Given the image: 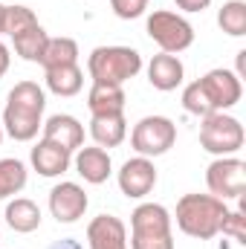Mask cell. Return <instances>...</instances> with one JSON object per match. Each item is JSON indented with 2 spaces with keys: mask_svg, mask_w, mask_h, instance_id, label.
<instances>
[{
  "mask_svg": "<svg viewBox=\"0 0 246 249\" xmlns=\"http://www.w3.org/2000/svg\"><path fill=\"white\" fill-rule=\"evenodd\" d=\"M244 96V84L232 70H209L203 78L191 81L183 90V107L191 116H209L223 113L235 107Z\"/></svg>",
  "mask_w": 246,
  "mask_h": 249,
  "instance_id": "obj_1",
  "label": "cell"
},
{
  "mask_svg": "<svg viewBox=\"0 0 246 249\" xmlns=\"http://www.w3.org/2000/svg\"><path fill=\"white\" fill-rule=\"evenodd\" d=\"M44 107H47V93L38 81H18L9 90L6 110H3V130L15 142H29L38 136L44 124Z\"/></svg>",
  "mask_w": 246,
  "mask_h": 249,
  "instance_id": "obj_2",
  "label": "cell"
},
{
  "mask_svg": "<svg viewBox=\"0 0 246 249\" xmlns=\"http://www.w3.org/2000/svg\"><path fill=\"white\" fill-rule=\"evenodd\" d=\"M229 206L226 200L214 197V194H183L177 200V226L180 232L197 241H211L214 235H220V223L226 217Z\"/></svg>",
  "mask_w": 246,
  "mask_h": 249,
  "instance_id": "obj_3",
  "label": "cell"
},
{
  "mask_svg": "<svg viewBox=\"0 0 246 249\" xmlns=\"http://www.w3.org/2000/svg\"><path fill=\"white\" fill-rule=\"evenodd\" d=\"M130 249H174L171 212L159 203H139L130 214Z\"/></svg>",
  "mask_w": 246,
  "mask_h": 249,
  "instance_id": "obj_4",
  "label": "cell"
},
{
  "mask_svg": "<svg viewBox=\"0 0 246 249\" xmlns=\"http://www.w3.org/2000/svg\"><path fill=\"white\" fill-rule=\"evenodd\" d=\"M142 55L130 47H96L87 58V72L99 84H119L139 75Z\"/></svg>",
  "mask_w": 246,
  "mask_h": 249,
  "instance_id": "obj_5",
  "label": "cell"
},
{
  "mask_svg": "<svg viewBox=\"0 0 246 249\" xmlns=\"http://www.w3.org/2000/svg\"><path fill=\"white\" fill-rule=\"evenodd\" d=\"M244 124L229 113H209L200 122V145L214 157H235L244 148Z\"/></svg>",
  "mask_w": 246,
  "mask_h": 249,
  "instance_id": "obj_6",
  "label": "cell"
},
{
  "mask_svg": "<svg viewBox=\"0 0 246 249\" xmlns=\"http://www.w3.org/2000/svg\"><path fill=\"white\" fill-rule=\"evenodd\" d=\"M148 35L168 55H177L194 44V26L183 15L168 12V9H157L154 15H148Z\"/></svg>",
  "mask_w": 246,
  "mask_h": 249,
  "instance_id": "obj_7",
  "label": "cell"
},
{
  "mask_svg": "<svg viewBox=\"0 0 246 249\" xmlns=\"http://www.w3.org/2000/svg\"><path fill=\"white\" fill-rule=\"evenodd\" d=\"M177 142V124L168 116H145L133 124L130 145L139 157H162L174 148Z\"/></svg>",
  "mask_w": 246,
  "mask_h": 249,
  "instance_id": "obj_8",
  "label": "cell"
},
{
  "mask_svg": "<svg viewBox=\"0 0 246 249\" xmlns=\"http://www.w3.org/2000/svg\"><path fill=\"white\" fill-rule=\"evenodd\" d=\"M206 186L220 200H238L246 194V162L238 157H217L206 168Z\"/></svg>",
  "mask_w": 246,
  "mask_h": 249,
  "instance_id": "obj_9",
  "label": "cell"
},
{
  "mask_svg": "<svg viewBox=\"0 0 246 249\" xmlns=\"http://www.w3.org/2000/svg\"><path fill=\"white\" fill-rule=\"evenodd\" d=\"M157 186V168L148 157H133L119 168V188L127 200H142Z\"/></svg>",
  "mask_w": 246,
  "mask_h": 249,
  "instance_id": "obj_10",
  "label": "cell"
},
{
  "mask_svg": "<svg viewBox=\"0 0 246 249\" xmlns=\"http://www.w3.org/2000/svg\"><path fill=\"white\" fill-rule=\"evenodd\" d=\"M90 200L78 183H58L50 191V212L58 223H75L84 217Z\"/></svg>",
  "mask_w": 246,
  "mask_h": 249,
  "instance_id": "obj_11",
  "label": "cell"
},
{
  "mask_svg": "<svg viewBox=\"0 0 246 249\" xmlns=\"http://www.w3.org/2000/svg\"><path fill=\"white\" fill-rule=\"evenodd\" d=\"M87 247L90 249H130L127 247V226L113 214H99L87 226Z\"/></svg>",
  "mask_w": 246,
  "mask_h": 249,
  "instance_id": "obj_12",
  "label": "cell"
},
{
  "mask_svg": "<svg viewBox=\"0 0 246 249\" xmlns=\"http://www.w3.org/2000/svg\"><path fill=\"white\" fill-rule=\"evenodd\" d=\"M75 171L84 183L90 186H102L107 183V177L113 174V162H110V154L99 145L93 148H78L75 154Z\"/></svg>",
  "mask_w": 246,
  "mask_h": 249,
  "instance_id": "obj_13",
  "label": "cell"
},
{
  "mask_svg": "<svg viewBox=\"0 0 246 249\" xmlns=\"http://www.w3.org/2000/svg\"><path fill=\"white\" fill-rule=\"evenodd\" d=\"M41 127H44V139L61 145L64 151H70V154L84 145V124L78 122L75 116H70V113H55Z\"/></svg>",
  "mask_w": 246,
  "mask_h": 249,
  "instance_id": "obj_14",
  "label": "cell"
},
{
  "mask_svg": "<svg viewBox=\"0 0 246 249\" xmlns=\"http://www.w3.org/2000/svg\"><path fill=\"white\" fill-rule=\"evenodd\" d=\"M185 78V67L177 55H168V53H159L154 55L148 64V81L154 90H162V93H171L183 84Z\"/></svg>",
  "mask_w": 246,
  "mask_h": 249,
  "instance_id": "obj_15",
  "label": "cell"
},
{
  "mask_svg": "<svg viewBox=\"0 0 246 249\" xmlns=\"http://www.w3.org/2000/svg\"><path fill=\"white\" fill-rule=\"evenodd\" d=\"M29 160H32V168L41 177H61V174H67V168H70V151H64L61 145H55L50 139H41L32 148Z\"/></svg>",
  "mask_w": 246,
  "mask_h": 249,
  "instance_id": "obj_16",
  "label": "cell"
},
{
  "mask_svg": "<svg viewBox=\"0 0 246 249\" xmlns=\"http://www.w3.org/2000/svg\"><path fill=\"white\" fill-rule=\"evenodd\" d=\"M124 90L119 84H99L93 81L87 93V107L93 116H107V113H122L124 110Z\"/></svg>",
  "mask_w": 246,
  "mask_h": 249,
  "instance_id": "obj_17",
  "label": "cell"
},
{
  "mask_svg": "<svg viewBox=\"0 0 246 249\" xmlns=\"http://www.w3.org/2000/svg\"><path fill=\"white\" fill-rule=\"evenodd\" d=\"M90 136L96 139L99 148H116L127 136V122L124 113H107V116H93L90 122Z\"/></svg>",
  "mask_w": 246,
  "mask_h": 249,
  "instance_id": "obj_18",
  "label": "cell"
},
{
  "mask_svg": "<svg viewBox=\"0 0 246 249\" xmlns=\"http://www.w3.org/2000/svg\"><path fill=\"white\" fill-rule=\"evenodd\" d=\"M6 223H9V229H15V232H20V235H29V232H35L38 226H41V209H38V203H32L29 197H15L9 206H6Z\"/></svg>",
  "mask_w": 246,
  "mask_h": 249,
  "instance_id": "obj_19",
  "label": "cell"
},
{
  "mask_svg": "<svg viewBox=\"0 0 246 249\" xmlns=\"http://www.w3.org/2000/svg\"><path fill=\"white\" fill-rule=\"evenodd\" d=\"M47 72V90L61 96V99H70L75 93H81L84 87V72L78 64H67V67H53V70H44Z\"/></svg>",
  "mask_w": 246,
  "mask_h": 249,
  "instance_id": "obj_20",
  "label": "cell"
},
{
  "mask_svg": "<svg viewBox=\"0 0 246 249\" xmlns=\"http://www.w3.org/2000/svg\"><path fill=\"white\" fill-rule=\"evenodd\" d=\"M12 44H15V53H18L23 61L41 64V55H44V50H47V44H50V35L44 32L41 23H35V26L18 32V35L12 38Z\"/></svg>",
  "mask_w": 246,
  "mask_h": 249,
  "instance_id": "obj_21",
  "label": "cell"
},
{
  "mask_svg": "<svg viewBox=\"0 0 246 249\" xmlns=\"http://www.w3.org/2000/svg\"><path fill=\"white\" fill-rule=\"evenodd\" d=\"M67 64H78V44L72 38H50L44 55H41V67L53 70V67H67Z\"/></svg>",
  "mask_w": 246,
  "mask_h": 249,
  "instance_id": "obj_22",
  "label": "cell"
},
{
  "mask_svg": "<svg viewBox=\"0 0 246 249\" xmlns=\"http://www.w3.org/2000/svg\"><path fill=\"white\" fill-rule=\"evenodd\" d=\"M26 186V165L20 160H0V200L20 194Z\"/></svg>",
  "mask_w": 246,
  "mask_h": 249,
  "instance_id": "obj_23",
  "label": "cell"
},
{
  "mask_svg": "<svg viewBox=\"0 0 246 249\" xmlns=\"http://www.w3.org/2000/svg\"><path fill=\"white\" fill-rule=\"evenodd\" d=\"M217 23L226 35L232 38H244L246 35V3L244 0H229L220 6L217 12Z\"/></svg>",
  "mask_w": 246,
  "mask_h": 249,
  "instance_id": "obj_24",
  "label": "cell"
},
{
  "mask_svg": "<svg viewBox=\"0 0 246 249\" xmlns=\"http://www.w3.org/2000/svg\"><path fill=\"white\" fill-rule=\"evenodd\" d=\"M35 23H38V18H35V12L29 6H6V26H3V32L9 38H15L18 32L29 29Z\"/></svg>",
  "mask_w": 246,
  "mask_h": 249,
  "instance_id": "obj_25",
  "label": "cell"
},
{
  "mask_svg": "<svg viewBox=\"0 0 246 249\" xmlns=\"http://www.w3.org/2000/svg\"><path fill=\"white\" fill-rule=\"evenodd\" d=\"M220 232L223 235H229L235 244H246V212H226V217H223V223H220Z\"/></svg>",
  "mask_w": 246,
  "mask_h": 249,
  "instance_id": "obj_26",
  "label": "cell"
},
{
  "mask_svg": "<svg viewBox=\"0 0 246 249\" xmlns=\"http://www.w3.org/2000/svg\"><path fill=\"white\" fill-rule=\"evenodd\" d=\"M110 9L116 18L122 20H133V18H142L145 9H148V0H110Z\"/></svg>",
  "mask_w": 246,
  "mask_h": 249,
  "instance_id": "obj_27",
  "label": "cell"
},
{
  "mask_svg": "<svg viewBox=\"0 0 246 249\" xmlns=\"http://www.w3.org/2000/svg\"><path fill=\"white\" fill-rule=\"evenodd\" d=\"M174 3H177V9H183V12H203V9L211 6V0H174Z\"/></svg>",
  "mask_w": 246,
  "mask_h": 249,
  "instance_id": "obj_28",
  "label": "cell"
},
{
  "mask_svg": "<svg viewBox=\"0 0 246 249\" xmlns=\"http://www.w3.org/2000/svg\"><path fill=\"white\" fill-rule=\"evenodd\" d=\"M9 64H12V55H9V47L0 41V78L9 72Z\"/></svg>",
  "mask_w": 246,
  "mask_h": 249,
  "instance_id": "obj_29",
  "label": "cell"
},
{
  "mask_svg": "<svg viewBox=\"0 0 246 249\" xmlns=\"http://www.w3.org/2000/svg\"><path fill=\"white\" fill-rule=\"evenodd\" d=\"M47 249H84L75 238H61V241H55V244H50Z\"/></svg>",
  "mask_w": 246,
  "mask_h": 249,
  "instance_id": "obj_30",
  "label": "cell"
},
{
  "mask_svg": "<svg viewBox=\"0 0 246 249\" xmlns=\"http://www.w3.org/2000/svg\"><path fill=\"white\" fill-rule=\"evenodd\" d=\"M3 26H6V6L0 3V35H3Z\"/></svg>",
  "mask_w": 246,
  "mask_h": 249,
  "instance_id": "obj_31",
  "label": "cell"
},
{
  "mask_svg": "<svg viewBox=\"0 0 246 249\" xmlns=\"http://www.w3.org/2000/svg\"><path fill=\"white\" fill-rule=\"evenodd\" d=\"M0 142H3V122H0Z\"/></svg>",
  "mask_w": 246,
  "mask_h": 249,
  "instance_id": "obj_32",
  "label": "cell"
}]
</instances>
